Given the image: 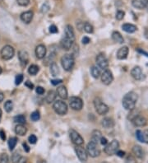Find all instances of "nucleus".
<instances>
[{"label":"nucleus","mask_w":148,"mask_h":163,"mask_svg":"<svg viewBox=\"0 0 148 163\" xmlns=\"http://www.w3.org/2000/svg\"><path fill=\"white\" fill-rule=\"evenodd\" d=\"M146 8H147V11H148V3H147V5H146Z\"/></svg>","instance_id":"69168bd1"},{"label":"nucleus","mask_w":148,"mask_h":163,"mask_svg":"<svg viewBox=\"0 0 148 163\" xmlns=\"http://www.w3.org/2000/svg\"><path fill=\"white\" fill-rule=\"evenodd\" d=\"M132 122L133 124V125L136 126V127H142L147 124V120L145 117L142 116V115H136L132 119Z\"/></svg>","instance_id":"4468645a"},{"label":"nucleus","mask_w":148,"mask_h":163,"mask_svg":"<svg viewBox=\"0 0 148 163\" xmlns=\"http://www.w3.org/2000/svg\"><path fill=\"white\" fill-rule=\"evenodd\" d=\"M25 86L27 87L29 89H33L34 88V85H33V83H31V82L30 81H26L25 82Z\"/></svg>","instance_id":"864d4df0"},{"label":"nucleus","mask_w":148,"mask_h":163,"mask_svg":"<svg viewBox=\"0 0 148 163\" xmlns=\"http://www.w3.org/2000/svg\"><path fill=\"white\" fill-rule=\"evenodd\" d=\"M90 73L94 78H98L100 75V68L96 66H93L91 68H90Z\"/></svg>","instance_id":"473e14b6"},{"label":"nucleus","mask_w":148,"mask_h":163,"mask_svg":"<svg viewBox=\"0 0 148 163\" xmlns=\"http://www.w3.org/2000/svg\"><path fill=\"white\" fill-rule=\"evenodd\" d=\"M94 106L96 108V112L100 115H105L109 111V107L106 104H105L100 97H96L94 100Z\"/></svg>","instance_id":"7ed1b4c3"},{"label":"nucleus","mask_w":148,"mask_h":163,"mask_svg":"<svg viewBox=\"0 0 148 163\" xmlns=\"http://www.w3.org/2000/svg\"><path fill=\"white\" fill-rule=\"evenodd\" d=\"M136 139L143 143V139H142V130H136Z\"/></svg>","instance_id":"a18cd8bd"},{"label":"nucleus","mask_w":148,"mask_h":163,"mask_svg":"<svg viewBox=\"0 0 148 163\" xmlns=\"http://www.w3.org/2000/svg\"><path fill=\"white\" fill-rule=\"evenodd\" d=\"M64 33H65V37L68 38L69 40L72 41H75V33H74V30H73V26L71 25H67L64 30Z\"/></svg>","instance_id":"f3484780"},{"label":"nucleus","mask_w":148,"mask_h":163,"mask_svg":"<svg viewBox=\"0 0 148 163\" xmlns=\"http://www.w3.org/2000/svg\"><path fill=\"white\" fill-rule=\"evenodd\" d=\"M2 111H1V109H0V121H1V119H2Z\"/></svg>","instance_id":"e2e57ef3"},{"label":"nucleus","mask_w":148,"mask_h":163,"mask_svg":"<svg viewBox=\"0 0 148 163\" xmlns=\"http://www.w3.org/2000/svg\"><path fill=\"white\" fill-rule=\"evenodd\" d=\"M4 99V95L2 91H0V102H2Z\"/></svg>","instance_id":"bf43d9fd"},{"label":"nucleus","mask_w":148,"mask_h":163,"mask_svg":"<svg viewBox=\"0 0 148 163\" xmlns=\"http://www.w3.org/2000/svg\"><path fill=\"white\" fill-rule=\"evenodd\" d=\"M119 143L117 140H113L110 143H109L107 145H105V148L104 151L109 156H112L113 154H116L117 151L119 150Z\"/></svg>","instance_id":"0eeeda50"},{"label":"nucleus","mask_w":148,"mask_h":163,"mask_svg":"<svg viewBox=\"0 0 148 163\" xmlns=\"http://www.w3.org/2000/svg\"><path fill=\"white\" fill-rule=\"evenodd\" d=\"M0 163H9V157L7 153L0 155Z\"/></svg>","instance_id":"4c0bfd02"},{"label":"nucleus","mask_w":148,"mask_h":163,"mask_svg":"<svg viewBox=\"0 0 148 163\" xmlns=\"http://www.w3.org/2000/svg\"><path fill=\"white\" fill-rule=\"evenodd\" d=\"M124 12H123L121 10H119V11L116 12V19L117 20H122L123 18H124Z\"/></svg>","instance_id":"37998d69"},{"label":"nucleus","mask_w":148,"mask_h":163,"mask_svg":"<svg viewBox=\"0 0 148 163\" xmlns=\"http://www.w3.org/2000/svg\"><path fill=\"white\" fill-rule=\"evenodd\" d=\"M73 45V41H72L67 37L63 38L61 41H60V46H61L62 49L64 50H69L70 49H72Z\"/></svg>","instance_id":"a211bd4d"},{"label":"nucleus","mask_w":148,"mask_h":163,"mask_svg":"<svg viewBox=\"0 0 148 163\" xmlns=\"http://www.w3.org/2000/svg\"><path fill=\"white\" fill-rule=\"evenodd\" d=\"M112 39H113V41L114 42L119 43V44H123L124 42L123 37L119 32H113L112 33Z\"/></svg>","instance_id":"a878e982"},{"label":"nucleus","mask_w":148,"mask_h":163,"mask_svg":"<svg viewBox=\"0 0 148 163\" xmlns=\"http://www.w3.org/2000/svg\"><path fill=\"white\" fill-rule=\"evenodd\" d=\"M96 64H97V67H98L100 69L105 70L108 68L109 62H108L107 58L105 57L104 54H99L98 55L96 56Z\"/></svg>","instance_id":"1a4fd4ad"},{"label":"nucleus","mask_w":148,"mask_h":163,"mask_svg":"<svg viewBox=\"0 0 148 163\" xmlns=\"http://www.w3.org/2000/svg\"><path fill=\"white\" fill-rule=\"evenodd\" d=\"M35 55L39 59H42L46 55V48L44 45H39L35 48Z\"/></svg>","instance_id":"2eb2a0df"},{"label":"nucleus","mask_w":148,"mask_h":163,"mask_svg":"<svg viewBox=\"0 0 148 163\" xmlns=\"http://www.w3.org/2000/svg\"><path fill=\"white\" fill-rule=\"evenodd\" d=\"M137 99H138L137 94L133 91H130L123 96L122 101L123 106L128 111H133L136 106Z\"/></svg>","instance_id":"f257e3e1"},{"label":"nucleus","mask_w":148,"mask_h":163,"mask_svg":"<svg viewBox=\"0 0 148 163\" xmlns=\"http://www.w3.org/2000/svg\"><path fill=\"white\" fill-rule=\"evenodd\" d=\"M21 157V156L19 152H14L12 156V163H18V161L20 160Z\"/></svg>","instance_id":"58836bf2"},{"label":"nucleus","mask_w":148,"mask_h":163,"mask_svg":"<svg viewBox=\"0 0 148 163\" xmlns=\"http://www.w3.org/2000/svg\"><path fill=\"white\" fill-rule=\"evenodd\" d=\"M18 58L20 60L21 65L22 67H25L29 62V55L26 50H20L18 52Z\"/></svg>","instance_id":"ddd939ff"},{"label":"nucleus","mask_w":148,"mask_h":163,"mask_svg":"<svg viewBox=\"0 0 148 163\" xmlns=\"http://www.w3.org/2000/svg\"><path fill=\"white\" fill-rule=\"evenodd\" d=\"M4 109H5V111L9 113V112H11L12 111V109H13V103H12V101H7L5 103H4Z\"/></svg>","instance_id":"c9c22d12"},{"label":"nucleus","mask_w":148,"mask_h":163,"mask_svg":"<svg viewBox=\"0 0 148 163\" xmlns=\"http://www.w3.org/2000/svg\"><path fill=\"white\" fill-rule=\"evenodd\" d=\"M75 151L76 154H77V157L79 158V160L82 161V162L87 161V158H88V154H87L86 149L83 148L81 146H76Z\"/></svg>","instance_id":"9b49d317"},{"label":"nucleus","mask_w":148,"mask_h":163,"mask_svg":"<svg viewBox=\"0 0 148 163\" xmlns=\"http://www.w3.org/2000/svg\"><path fill=\"white\" fill-rule=\"evenodd\" d=\"M90 42V39L88 36H84V37L82 38V43L84 45H87L89 44Z\"/></svg>","instance_id":"603ef678"},{"label":"nucleus","mask_w":148,"mask_h":163,"mask_svg":"<svg viewBox=\"0 0 148 163\" xmlns=\"http://www.w3.org/2000/svg\"><path fill=\"white\" fill-rule=\"evenodd\" d=\"M24 77L22 74H18L17 77H16V78H15V84L16 85H20L22 82H23Z\"/></svg>","instance_id":"ea45409f"},{"label":"nucleus","mask_w":148,"mask_h":163,"mask_svg":"<svg viewBox=\"0 0 148 163\" xmlns=\"http://www.w3.org/2000/svg\"><path fill=\"white\" fill-rule=\"evenodd\" d=\"M83 29L87 33H93L94 32V27L89 22H83Z\"/></svg>","instance_id":"f704fd0d"},{"label":"nucleus","mask_w":148,"mask_h":163,"mask_svg":"<svg viewBox=\"0 0 148 163\" xmlns=\"http://www.w3.org/2000/svg\"><path fill=\"white\" fill-rule=\"evenodd\" d=\"M131 75L135 80H137V81H140V80H142L143 78V73H142V68L138 67V66H136L132 69Z\"/></svg>","instance_id":"dca6fc26"},{"label":"nucleus","mask_w":148,"mask_h":163,"mask_svg":"<svg viewBox=\"0 0 148 163\" xmlns=\"http://www.w3.org/2000/svg\"><path fill=\"white\" fill-rule=\"evenodd\" d=\"M37 163H46V161L44 160H41V161H39V162Z\"/></svg>","instance_id":"680f3d73"},{"label":"nucleus","mask_w":148,"mask_h":163,"mask_svg":"<svg viewBox=\"0 0 148 163\" xmlns=\"http://www.w3.org/2000/svg\"><path fill=\"white\" fill-rule=\"evenodd\" d=\"M70 138L76 146H81L84 143V139L82 138L81 135L74 129H70L69 130Z\"/></svg>","instance_id":"9d476101"},{"label":"nucleus","mask_w":148,"mask_h":163,"mask_svg":"<svg viewBox=\"0 0 148 163\" xmlns=\"http://www.w3.org/2000/svg\"><path fill=\"white\" fill-rule=\"evenodd\" d=\"M69 105L74 111H81L83 107V101L78 96H72L69 99Z\"/></svg>","instance_id":"6e6552de"},{"label":"nucleus","mask_w":148,"mask_h":163,"mask_svg":"<svg viewBox=\"0 0 148 163\" xmlns=\"http://www.w3.org/2000/svg\"><path fill=\"white\" fill-rule=\"evenodd\" d=\"M41 118V115H40V112L38 111H35L34 112H32L31 115V119L33 120V121H38Z\"/></svg>","instance_id":"e433bc0d"},{"label":"nucleus","mask_w":148,"mask_h":163,"mask_svg":"<svg viewBox=\"0 0 148 163\" xmlns=\"http://www.w3.org/2000/svg\"><path fill=\"white\" fill-rule=\"evenodd\" d=\"M61 64L64 70L71 71L74 67L75 64V58L73 55L66 54L61 58Z\"/></svg>","instance_id":"f03ea898"},{"label":"nucleus","mask_w":148,"mask_h":163,"mask_svg":"<svg viewBox=\"0 0 148 163\" xmlns=\"http://www.w3.org/2000/svg\"><path fill=\"white\" fill-rule=\"evenodd\" d=\"M57 94L62 99L66 100L67 98V91L64 86H60L57 88Z\"/></svg>","instance_id":"5701e85b"},{"label":"nucleus","mask_w":148,"mask_h":163,"mask_svg":"<svg viewBox=\"0 0 148 163\" xmlns=\"http://www.w3.org/2000/svg\"><path fill=\"white\" fill-rule=\"evenodd\" d=\"M28 141H29L30 143H31V144H35L36 143V141H37V138L35 135L34 134H31L29 138H28Z\"/></svg>","instance_id":"49530a36"},{"label":"nucleus","mask_w":148,"mask_h":163,"mask_svg":"<svg viewBox=\"0 0 148 163\" xmlns=\"http://www.w3.org/2000/svg\"><path fill=\"white\" fill-rule=\"evenodd\" d=\"M58 32V30L55 25H51V26H49V32H50V33H52V34H55V33H57Z\"/></svg>","instance_id":"de8ad7c7"},{"label":"nucleus","mask_w":148,"mask_h":163,"mask_svg":"<svg viewBox=\"0 0 148 163\" xmlns=\"http://www.w3.org/2000/svg\"><path fill=\"white\" fill-rule=\"evenodd\" d=\"M39 70H40L39 66L35 65V64H31L29 67V68H28V73H29L31 75H35V74L39 72Z\"/></svg>","instance_id":"72a5a7b5"},{"label":"nucleus","mask_w":148,"mask_h":163,"mask_svg":"<svg viewBox=\"0 0 148 163\" xmlns=\"http://www.w3.org/2000/svg\"><path fill=\"white\" fill-rule=\"evenodd\" d=\"M56 96H57V94L54 91H49L48 94L46 95V97H45V101L48 104H50L55 101Z\"/></svg>","instance_id":"cd10ccee"},{"label":"nucleus","mask_w":148,"mask_h":163,"mask_svg":"<svg viewBox=\"0 0 148 163\" xmlns=\"http://www.w3.org/2000/svg\"><path fill=\"white\" fill-rule=\"evenodd\" d=\"M18 3L20 5V6L25 7L27 6L30 3V0H17Z\"/></svg>","instance_id":"c03bdc74"},{"label":"nucleus","mask_w":148,"mask_h":163,"mask_svg":"<svg viewBox=\"0 0 148 163\" xmlns=\"http://www.w3.org/2000/svg\"><path fill=\"white\" fill-rule=\"evenodd\" d=\"M2 73H3V69H2V68L0 67V74H1Z\"/></svg>","instance_id":"0e129e2a"},{"label":"nucleus","mask_w":148,"mask_h":163,"mask_svg":"<svg viewBox=\"0 0 148 163\" xmlns=\"http://www.w3.org/2000/svg\"><path fill=\"white\" fill-rule=\"evenodd\" d=\"M0 138L3 140V141L6 140V134H5V132L3 131V129H0Z\"/></svg>","instance_id":"8fccbe9b"},{"label":"nucleus","mask_w":148,"mask_h":163,"mask_svg":"<svg viewBox=\"0 0 148 163\" xmlns=\"http://www.w3.org/2000/svg\"><path fill=\"white\" fill-rule=\"evenodd\" d=\"M50 73L54 77H56L59 74V68H58V64H56L55 62H53L52 64H50Z\"/></svg>","instance_id":"c756f323"},{"label":"nucleus","mask_w":148,"mask_h":163,"mask_svg":"<svg viewBox=\"0 0 148 163\" xmlns=\"http://www.w3.org/2000/svg\"><path fill=\"white\" fill-rule=\"evenodd\" d=\"M148 0H133V6L135 8L137 9H143L145 8L147 5Z\"/></svg>","instance_id":"412c9836"},{"label":"nucleus","mask_w":148,"mask_h":163,"mask_svg":"<svg viewBox=\"0 0 148 163\" xmlns=\"http://www.w3.org/2000/svg\"><path fill=\"white\" fill-rule=\"evenodd\" d=\"M133 154L135 155V157H136L137 158H140V159H142V157H144V151H143L142 148L138 145L133 146Z\"/></svg>","instance_id":"b1692460"},{"label":"nucleus","mask_w":148,"mask_h":163,"mask_svg":"<svg viewBox=\"0 0 148 163\" xmlns=\"http://www.w3.org/2000/svg\"><path fill=\"white\" fill-rule=\"evenodd\" d=\"M13 120L15 123H17L18 125H24L26 122V117L24 116L23 115H18L17 116H15Z\"/></svg>","instance_id":"7c9ffc66"},{"label":"nucleus","mask_w":148,"mask_h":163,"mask_svg":"<svg viewBox=\"0 0 148 163\" xmlns=\"http://www.w3.org/2000/svg\"><path fill=\"white\" fill-rule=\"evenodd\" d=\"M101 138V132L100 131V130L96 129V130H94V131L92 132V134H91V139H90V141H93V142H95V143H98Z\"/></svg>","instance_id":"bb28decb"},{"label":"nucleus","mask_w":148,"mask_h":163,"mask_svg":"<svg viewBox=\"0 0 148 163\" xmlns=\"http://www.w3.org/2000/svg\"><path fill=\"white\" fill-rule=\"evenodd\" d=\"M125 162L126 163H136V158L133 156V155H128V157L125 159Z\"/></svg>","instance_id":"a19ab883"},{"label":"nucleus","mask_w":148,"mask_h":163,"mask_svg":"<svg viewBox=\"0 0 148 163\" xmlns=\"http://www.w3.org/2000/svg\"><path fill=\"white\" fill-rule=\"evenodd\" d=\"M101 125L105 128H111L114 126V121L112 118H104L101 120Z\"/></svg>","instance_id":"4be33fe9"},{"label":"nucleus","mask_w":148,"mask_h":163,"mask_svg":"<svg viewBox=\"0 0 148 163\" xmlns=\"http://www.w3.org/2000/svg\"><path fill=\"white\" fill-rule=\"evenodd\" d=\"M62 82H63V80H62V79H54V80H51V83H52L53 85L56 86V85L60 84Z\"/></svg>","instance_id":"3c124183"},{"label":"nucleus","mask_w":148,"mask_h":163,"mask_svg":"<svg viewBox=\"0 0 148 163\" xmlns=\"http://www.w3.org/2000/svg\"><path fill=\"white\" fill-rule=\"evenodd\" d=\"M22 146H23V148H24V150H25V151H26V152H29L30 151L29 146L27 145L26 143H23Z\"/></svg>","instance_id":"4d7b16f0"},{"label":"nucleus","mask_w":148,"mask_h":163,"mask_svg":"<svg viewBox=\"0 0 148 163\" xmlns=\"http://www.w3.org/2000/svg\"><path fill=\"white\" fill-rule=\"evenodd\" d=\"M142 139H143V143L148 144V129L142 131Z\"/></svg>","instance_id":"79ce46f5"},{"label":"nucleus","mask_w":148,"mask_h":163,"mask_svg":"<svg viewBox=\"0 0 148 163\" xmlns=\"http://www.w3.org/2000/svg\"><path fill=\"white\" fill-rule=\"evenodd\" d=\"M113 80V74L110 70L105 69L101 74V81L105 85H110Z\"/></svg>","instance_id":"f8f14e48"},{"label":"nucleus","mask_w":148,"mask_h":163,"mask_svg":"<svg viewBox=\"0 0 148 163\" xmlns=\"http://www.w3.org/2000/svg\"><path fill=\"white\" fill-rule=\"evenodd\" d=\"M87 152L91 157H97L100 154V150L99 148L98 143L90 141L87 146Z\"/></svg>","instance_id":"20e7f679"},{"label":"nucleus","mask_w":148,"mask_h":163,"mask_svg":"<svg viewBox=\"0 0 148 163\" xmlns=\"http://www.w3.org/2000/svg\"><path fill=\"white\" fill-rule=\"evenodd\" d=\"M128 48L127 46H123L122 48H120L118 52H117V58L119 59H125L127 58V56L128 55Z\"/></svg>","instance_id":"aec40b11"},{"label":"nucleus","mask_w":148,"mask_h":163,"mask_svg":"<svg viewBox=\"0 0 148 163\" xmlns=\"http://www.w3.org/2000/svg\"><path fill=\"white\" fill-rule=\"evenodd\" d=\"M35 91L36 93L39 94V95H43L44 93V89L42 87H37L36 89H35Z\"/></svg>","instance_id":"09e8293b"},{"label":"nucleus","mask_w":148,"mask_h":163,"mask_svg":"<svg viewBox=\"0 0 148 163\" xmlns=\"http://www.w3.org/2000/svg\"><path fill=\"white\" fill-rule=\"evenodd\" d=\"M117 156H119L120 157H123L125 155V152L123 151H121V150H118L116 152Z\"/></svg>","instance_id":"6e6d98bb"},{"label":"nucleus","mask_w":148,"mask_h":163,"mask_svg":"<svg viewBox=\"0 0 148 163\" xmlns=\"http://www.w3.org/2000/svg\"><path fill=\"white\" fill-rule=\"evenodd\" d=\"M1 57L4 60H9L13 58L15 54L14 48L11 45H5L1 50Z\"/></svg>","instance_id":"423d86ee"},{"label":"nucleus","mask_w":148,"mask_h":163,"mask_svg":"<svg viewBox=\"0 0 148 163\" xmlns=\"http://www.w3.org/2000/svg\"><path fill=\"white\" fill-rule=\"evenodd\" d=\"M100 143H101L103 146H105L108 144V140L105 137H102L101 138H100Z\"/></svg>","instance_id":"5fc2aeb1"},{"label":"nucleus","mask_w":148,"mask_h":163,"mask_svg":"<svg viewBox=\"0 0 148 163\" xmlns=\"http://www.w3.org/2000/svg\"><path fill=\"white\" fill-rule=\"evenodd\" d=\"M17 143H18V138H17L16 137L10 138L8 140L9 150H10V151H12V150L15 148V147L17 145Z\"/></svg>","instance_id":"2f4dec72"},{"label":"nucleus","mask_w":148,"mask_h":163,"mask_svg":"<svg viewBox=\"0 0 148 163\" xmlns=\"http://www.w3.org/2000/svg\"><path fill=\"white\" fill-rule=\"evenodd\" d=\"M137 51L140 53H142V54H144V55H146V56H147L148 57V54H146V53L145 52V51H142V50H137Z\"/></svg>","instance_id":"052dcab7"},{"label":"nucleus","mask_w":148,"mask_h":163,"mask_svg":"<svg viewBox=\"0 0 148 163\" xmlns=\"http://www.w3.org/2000/svg\"><path fill=\"white\" fill-rule=\"evenodd\" d=\"M15 132L16 134H18L19 136H24L27 132V129L23 125H18L15 128Z\"/></svg>","instance_id":"c85d7f7f"},{"label":"nucleus","mask_w":148,"mask_h":163,"mask_svg":"<svg viewBox=\"0 0 148 163\" xmlns=\"http://www.w3.org/2000/svg\"><path fill=\"white\" fill-rule=\"evenodd\" d=\"M53 108H54V110L56 113L59 115H64L67 113V104L63 101H60V100H58L54 103Z\"/></svg>","instance_id":"39448f33"},{"label":"nucleus","mask_w":148,"mask_h":163,"mask_svg":"<svg viewBox=\"0 0 148 163\" xmlns=\"http://www.w3.org/2000/svg\"><path fill=\"white\" fill-rule=\"evenodd\" d=\"M34 13L32 11H26L21 14V20L26 24H29L33 19Z\"/></svg>","instance_id":"6ab92c4d"},{"label":"nucleus","mask_w":148,"mask_h":163,"mask_svg":"<svg viewBox=\"0 0 148 163\" xmlns=\"http://www.w3.org/2000/svg\"><path fill=\"white\" fill-rule=\"evenodd\" d=\"M26 161H27V159H26V157H21L20 158V160L18 161V163H26Z\"/></svg>","instance_id":"13d9d810"},{"label":"nucleus","mask_w":148,"mask_h":163,"mask_svg":"<svg viewBox=\"0 0 148 163\" xmlns=\"http://www.w3.org/2000/svg\"><path fill=\"white\" fill-rule=\"evenodd\" d=\"M122 28L124 32H128V33H133V32H135L137 30V27L135 25L129 23L123 24L122 26Z\"/></svg>","instance_id":"393cba45"}]
</instances>
